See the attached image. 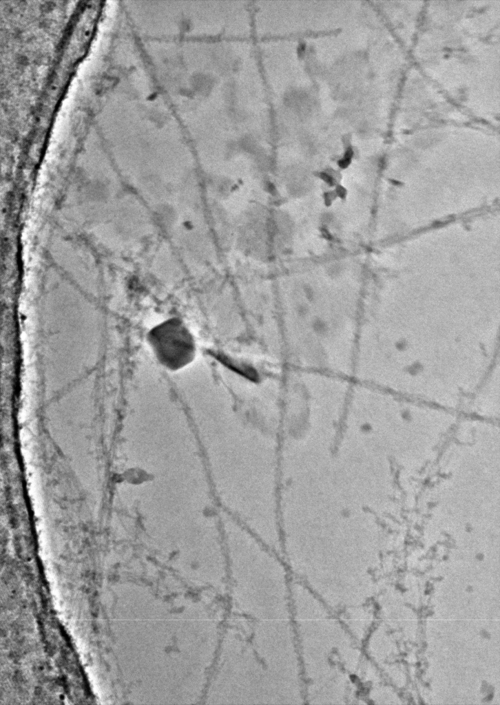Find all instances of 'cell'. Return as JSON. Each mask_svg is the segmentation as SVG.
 I'll return each instance as SVG.
<instances>
[{
    "mask_svg": "<svg viewBox=\"0 0 500 705\" xmlns=\"http://www.w3.org/2000/svg\"><path fill=\"white\" fill-rule=\"evenodd\" d=\"M147 339L159 361L170 368L183 366L194 351L192 339L178 324L166 322L154 327L149 332Z\"/></svg>",
    "mask_w": 500,
    "mask_h": 705,
    "instance_id": "cell-1",
    "label": "cell"
}]
</instances>
